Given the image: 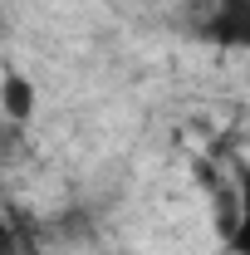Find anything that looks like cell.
<instances>
[{
  "label": "cell",
  "instance_id": "cell-3",
  "mask_svg": "<svg viewBox=\"0 0 250 255\" xmlns=\"http://www.w3.org/2000/svg\"><path fill=\"white\" fill-rule=\"evenodd\" d=\"M221 241L226 255H250V162H236V226Z\"/></svg>",
  "mask_w": 250,
  "mask_h": 255
},
{
  "label": "cell",
  "instance_id": "cell-2",
  "mask_svg": "<svg viewBox=\"0 0 250 255\" xmlns=\"http://www.w3.org/2000/svg\"><path fill=\"white\" fill-rule=\"evenodd\" d=\"M0 108H5V118L20 128V123H30L34 118V108H39V94H34V84L10 64L5 74H0Z\"/></svg>",
  "mask_w": 250,
  "mask_h": 255
},
{
  "label": "cell",
  "instance_id": "cell-1",
  "mask_svg": "<svg viewBox=\"0 0 250 255\" xmlns=\"http://www.w3.org/2000/svg\"><path fill=\"white\" fill-rule=\"evenodd\" d=\"M196 39L216 49H250V0H211L196 20Z\"/></svg>",
  "mask_w": 250,
  "mask_h": 255
}]
</instances>
